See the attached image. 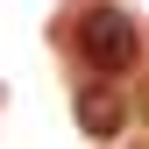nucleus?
Listing matches in <instances>:
<instances>
[{
    "label": "nucleus",
    "instance_id": "nucleus-1",
    "mask_svg": "<svg viewBox=\"0 0 149 149\" xmlns=\"http://www.w3.org/2000/svg\"><path fill=\"white\" fill-rule=\"evenodd\" d=\"M135 50H142V36H135V22H128L121 7H92L85 22H78V57L100 71V78L128 71V64H135Z\"/></svg>",
    "mask_w": 149,
    "mask_h": 149
},
{
    "label": "nucleus",
    "instance_id": "nucleus-2",
    "mask_svg": "<svg viewBox=\"0 0 149 149\" xmlns=\"http://www.w3.org/2000/svg\"><path fill=\"white\" fill-rule=\"evenodd\" d=\"M78 128H85V135H121V128H128V100H121L107 78L85 85V92H78Z\"/></svg>",
    "mask_w": 149,
    "mask_h": 149
}]
</instances>
